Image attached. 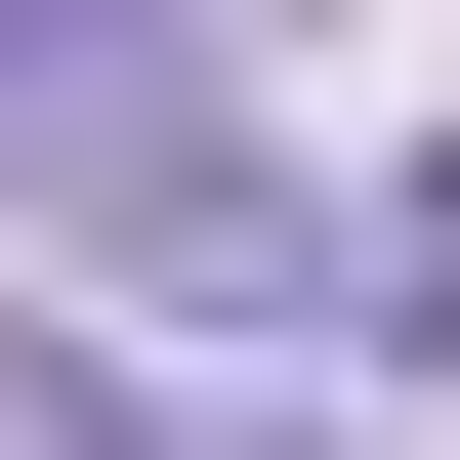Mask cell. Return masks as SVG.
<instances>
[{"mask_svg": "<svg viewBox=\"0 0 460 460\" xmlns=\"http://www.w3.org/2000/svg\"><path fill=\"white\" fill-rule=\"evenodd\" d=\"M209 168V42L168 0H0V209H168Z\"/></svg>", "mask_w": 460, "mask_h": 460, "instance_id": "6da1fadb", "label": "cell"}, {"mask_svg": "<svg viewBox=\"0 0 460 460\" xmlns=\"http://www.w3.org/2000/svg\"><path fill=\"white\" fill-rule=\"evenodd\" d=\"M376 376H460V126L376 168Z\"/></svg>", "mask_w": 460, "mask_h": 460, "instance_id": "7a4b0ae2", "label": "cell"}]
</instances>
